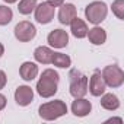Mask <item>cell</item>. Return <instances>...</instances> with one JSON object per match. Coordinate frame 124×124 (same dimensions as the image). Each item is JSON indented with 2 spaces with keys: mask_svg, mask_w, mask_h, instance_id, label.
<instances>
[{
  "mask_svg": "<svg viewBox=\"0 0 124 124\" xmlns=\"http://www.w3.org/2000/svg\"><path fill=\"white\" fill-rule=\"evenodd\" d=\"M35 8H37V0H21L18 10L22 15H29L31 12L35 10Z\"/></svg>",
  "mask_w": 124,
  "mask_h": 124,
  "instance_id": "obj_19",
  "label": "cell"
},
{
  "mask_svg": "<svg viewBox=\"0 0 124 124\" xmlns=\"http://www.w3.org/2000/svg\"><path fill=\"white\" fill-rule=\"evenodd\" d=\"M51 64H54L55 67H60V69H69L72 66V58L63 53H54L53 58H51Z\"/></svg>",
  "mask_w": 124,
  "mask_h": 124,
  "instance_id": "obj_18",
  "label": "cell"
},
{
  "mask_svg": "<svg viewBox=\"0 0 124 124\" xmlns=\"http://www.w3.org/2000/svg\"><path fill=\"white\" fill-rule=\"evenodd\" d=\"M6 82H8V76L3 70H0V89H3L6 86Z\"/></svg>",
  "mask_w": 124,
  "mask_h": 124,
  "instance_id": "obj_22",
  "label": "cell"
},
{
  "mask_svg": "<svg viewBox=\"0 0 124 124\" xmlns=\"http://www.w3.org/2000/svg\"><path fill=\"white\" fill-rule=\"evenodd\" d=\"M47 41L51 47L54 48H64L67 44H69V35L66 31L63 29H53L48 37H47Z\"/></svg>",
  "mask_w": 124,
  "mask_h": 124,
  "instance_id": "obj_8",
  "label": "cell"
},
{
  "mask_svg": "<svg viewBox=\"0 0 124 124\" xmlns=\"http://www.w3.org/2000/svg\"><path fill=\"white\" fill-rule=\"evenodd\" d=\"M112 121H117V123H123V120H121V118H109V120H107L105 123H112Z\"/></svg>",
  "mask_w": 124,
  "mask_h": 124,
  "instance_id": "obj_25",
  "label": "cell"
},
{
  "mask_svg": "<svg viewBox=\"0 0 124 124\" xmlns=\"http://www.w3.org/2000/svg\"><path fill=\"white\" fill-rule=\"evenodd\" d=\"M101 107L105 108L107 111H115L120 108V99L114 93H105L104 92L102 98H101Z\"/></svg>",
  "mask_w": 124,
  "mask_h": 124,
  "instance_id": "obj_17",
  "label": "cell"
},
{
  "mask_svg": "<svg viewBox=\"0 0 124 124\" xmlns=\"http://www.w3.org/2000/svg\"><path fill=\"white\" fill-rule=\"evenodd\" d=\"M15 101L18 105L21 107H26L29 105L32 101H34V91L26 86V85H22V86H18L16 91H15Z\"/></svg>",
  "mask_w": 124,
  "mask_h": 124,
  "instance_id": "obj_10",
  "label": "cell"
},
{
  "mask_svg": "<svg viewBox=\"0 0 124 124\" xmlns=\"http://www.w3.org/2000/svg\"><path fill=\"white\" fill-rule=\"evenodd\" d=\"M92 109V104L85 98H75L72 104V112L76 117H86Z\"/></svg>",
  "mask_w": 124,
  "mask_h": 124,
  "instance_id": "obj_12",
  "label": "cell"
},
{
  "mask_svg": "<svg viewBox=\"0 0 124 124\" xmlns=\"http://www.w3.org/2000/svg\"><path fill=\"white\" fill-rule=\"evenodd\" d=\"M60 76L54 69H45L37 82V92L41 98H51L57 93Z\"/></svg>",
  "mask_w": 124,
  "mask_h": 124,
  "instance_id": "obj_1",
  "label": "cell"
},
{
  "mask_svg": "<svg viewBox=\"0 0 124 124\" xmlns=\"http://www.w3.org/2000/svg\"><path fill=\"white\" fill-rule=\"evenodd\" d=\"M101 75H102V79H104L105 85L109 86V88H120L124 82V72L117 64L107 66L102 70Z\"/></svg>",
  "mask_w": 124,
  "mask_h": 124,
  "instance_id": "obj_5",
  "label": "cell"
},
{
  "mask_svg": "<svg viewBox=\"0 0 124 124\" xmlns=\"http://www.w3.org/2000/svg\"><path fill=\"white\" fill-rule=\"evenodd\" d=\"M19 75L23 80L31 82L38 75V66L35 63H32V61H25V63H22V66L19 69Z\"/></svg>",
  "mask_w": 124,
  "mask_h": 124,
  "instance_id": "obj_13",
  "label": "cell"
},
{
  "mask_svg": "<svg viewBox=\"0 0 124 124\" xmlns=\"http://www.w3.org/2000/svg\"><path fill=\"white\" fill-rule=\"evenodd\" d=\"M47 2L51 5V6H54V8H58V6H61L64 3V0H47Z\"/></svg>",
  "mask_w": 124,
  "mask_h": 124,
  "instance_id": "obj_23",
  "label": "cell"
},
{
  "mask_svg": "<svg viewBox=\"0 0 124 124\" xmlns=\"http://www.w3.org/2000/svg\"><path fill=\"white\" fill-rule=\"evenodd\" d=\"M112 13L118 18V19H124V0H115V2H112Z\"/></svg>",
  "mask_w": 124,
  "mask_h": 124,
  "instance_id": "obj_21",
  "label": "cell"
},
{
  "mask_svg": "<svg viewBox=\"0 0 124 124\" xmlns=\"http://www.w3.org/2000/svg\"><path fill=\"white\" fill-rule=\"evenodd\" d=\"M5 107H6V96L0 93V111H2Z\"/></svg>",
  "mask_w": 124,
  "mask_h": 124,
  "instance_id": "obj_24",
  "label": "cell"
},
{
  "mask_svg": "<svg viewBox=\"0 0 124 124\" xmlns=\"http://www.w3.org/2000/svg\"><path fill=\"white\" fill-rule=\"evenodd\" d=\"M70 31H72V34L76 37V38H85L86 35H88V25L80 19V18H75L72 22H70Z\"/></svg>",
  "mask_w": 124,
  "mask_h": 124,
  "instance_id": "obj_16",
  "label": "cell"
},
{
  "mask_svg": "<svg viewBox=\"0 0 124 124\" xmlns=\"http://www.w3.org/2000/svg\"><path fill=\"white\" fill-rule=\"evenodd\" d=\"M70 95L73 98H83L88 93V78L78 70H72L70 75Z\"/></svg>",
  "mask_w": 124,
  "mask_h": 124,
  "instance_id": "obj_3",
  "label": "cell"
},
{
  "mask_svg": "<svg viewBox=\"0 0 124 124\" xmlns=\"http://www.w3.org/2000/svg\"><path fill=\"white\" fill-rule=\"evenodd\" d=\"M89 41L93 44V45H102L105 41H107V32L105 29H102L101 26H93L92 29L88 31V35Z\"/></svg>",
  "mask_w": 124,
  "mask_h": 124,
  "instance_id": "obj_15",
  "label": "cell"
},
{
  "mask_svg": "<svg viewBox=\"0 0 124 124\" xmlns=\"http://www.w3.org/2000/svg\"><path fill=\"white\" fill-rule=\"evenodd\" d=\"M53 54H54V51L51 48H48L45 45H39L34 51V58L41 64H50L51 58H53Z\"/></svg>",
  "mask_w": 124,
  "mask_h": 124,
  "instance_id": "obj_14",
  "label": "cell"
},
{
  "mask_svg": "<svg viewBox=\"0 0 124 124\" xmlns=\"http://www.w3.org/2000/svg\"><path fill=\"white\" fill-rule=\"evenodd\" d=\"M54 9L55 8L51 6L48 2L37 5V8H35V19H37V22L42 23V25L50 23L54 19Z\"/></svg>",
  "mask_w": 124,
  "mask_h": 124,
  "instance_id": "obj_7",
  "label": "cell"
},
{
  "mask_svg": "<svg viewBox=\"0 0 124 124\" xmlns=\"http://www.w3.org/2000/svg\"><path fill=\"white\" fill-rule=\"evenodd\" d=\"M107 89V85L102 79V75L99 72H95L92 76H91V80H89V85H88V91L91 92L92 96H101Z\"/></svg>",
  "mask_w": 124,
  "mask_h": 124,
  "instance_id": "obj_9",
  "label": "cell"
},
{
  "mask_svg": "<svg viewBox=\"0 0 124 124\" xmlns=\"http://www.w3.org/2000/svg\"><path fill=\"white\" fill-rule=\"evenodd\" d=\"M67 112V105L64 101L61 99H55L51 102H45L38 108V114L42 120L45 121H53L57 120L60 117H63Z\"/></svg>",
  "mask_w": 124,
  "mask_h": 124,
  "instance_id": "obj_2",
  "label": "cell"
},
{
  "mask_svg": "<svg viewBox=\"0 0 124 124\" xmlns=\"http://www.w3.org/2000/svg\"><path fill=\"white\" fill-rule=\"evenodd\" d=\"M13 18V12L8 6H0V26L8 25Z\"/></svg>",
  "mask_w": 124,
  "mask_h": 124,
  "instance_id": "obj_20",
  "label": "cell"
},
{
  "mask_svg": "<svg viewBox=\"0 0 124 124\" xmlns=\"http://www.w3.org/2000/svg\"><path fill=\"white\" fill-rule=\"evenodd\" d=\"M3 2H6V3H9V5H12V3H16L18 0H3Z\"/></svg>",
  "mask_w": 124,
  "mask_h": 124,
  "instance_id": "obj_27",
  "label": "cell"
},
{
  "mask_svg": "<svg viewBox=\"0 0 124 124\" xmlns=\"http://www.w3.org/2000/svg\"><path fill=\"white\" fill-rule=\"evenodd\" d=\"M5 54V45L2 44V42H0V57H2Z\"/></svg>",
  "mask_w": 124,
  "mask_h": 124,
  "instance_id": "obj_26",
  "label": "cell"
},
{
  "mask_svg": "<svg viewBox=\"0 0 124 124\" xmlns=\"http://www.w3.org/2000/svg\"><path fill=\"white\" fill-rule=\"evenodd\" d=\"M107 13H108V8L104 2H92L85 9L86 19L93 25H99L107 18Z\"/></svg>",
  "mask_w": 124,
  "mask_h": 124,
  "instance_id": "obj_4",
  "label": "cell"
},
{
  "mask_svg": "<svg viewBox=\"0 0 124 124\" xmlns=\"http://www.w3.org/2000/svg\"><path fill=\"white\" fill-rule=\"evenodd\" d=\"M13 32H15V37H16L18 41H21V42H29V41H32L35 38L37 28L34 26V23H31L28 21H22V22H19L15 26Z\"/></svg>",
  "mask_w": 124,
  "mask_h": 124,
  "instance_id": "obj_6",
  "label": "cell"
},
{
  "mask_svg": "<svg viewBox=\"0 0 124 124\" xmlns=\"http://www.w3.org/2000/svg\"><path fill=\"white\" fill-rule=\"evenodd\" d=\"M76 18V8L72 3H63L58 10V21L63 25H70V22Z\"/></svg>",
  "mask_w": 124,
  "mask_h": 124,
  "instance_id": "obj_11",
  "label": "cell"
}]
</instances>
